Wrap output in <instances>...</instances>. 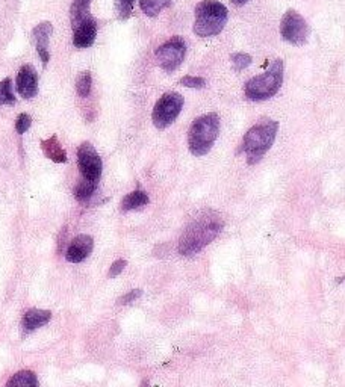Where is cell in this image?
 <instances>
[{"instance_id": "6da1fadb", "label": "cell", "mask_w": 345, "mask_h": 387, "mask_svg": "<svg viewBox=\"0 0 345 387\" xmlns=\"http://www.w3.org/2000/svg\"><path fill=\"white\" fill-rule=\"evenodd\" d=\"M223 230V221L217 213L203 212L185 229L179 241V253L191 258L209 245Z\"/></svg>"}, {"instance_id": "7a4b0ae2", "label": "cell", "mask_w": 345, "mask_h": 387, "mask_svg": "<svg viewBox=\"0 0 345 387\" xmlns=\"http://www.w3.org/2000/svg\"><path fill=\"white\" fill-rule=\"evenodd\" d=\"M279 132V122L273 120H262L251 127L239 147L238 153H246L247 164L255 165L273 147Z\"/></svg>"}, {"instance_id": "3957f363", "label": "cell", "mask_w": 345, "mask_h": 387, "mask_svg": "<svg viewBox=\"0 0 345 387\" xmlns=\"http://www.w3.org/2000/svg\"><path fill=\"white\" fill-rule=\"evenodd\" d=\"M229 20L227 8L216 0H203L195 6L194 32L200 38L218 35Z\"/></svg>"}, {"instance_id": "277c9868", "label": "cell", "mask_w": 345, "mask_h": 387, "mask_svg": "<svg viewBox=\"0 0 345 387\" xmlns=\"http://www.w3.org/2000/svg\"><path fill=\"white\" fill-rule=\"evenodd\" d=\"M220 135V117L216 112L202 115L192 121L188 132L190 152L194 156H204L209 153L212 146Z\"/></svg>"}, {"instance_id": "5b68a950", "label": "cell", "mask_w": 345, "mask_h": 387, "mask_svg": "<svg viewBox=\"0 0 345 387\" xmlns=\"http://www.w3.org/2000/svg\"><path fill=\"white\" fill-rule=\"evenodd\" d=\"M283 83V61L276 59L273 61L272 67H269L265 73L255 76L250 79L246 87L244 92L246 97L251 101H264L276 96L277 91L281 90Z\"/></svg>"}, {"instance_id": "8992f818", "label": "cell", "mask_w": 345, "mask_h": 387, "mask_svg": "<svg viewBox=\"0 0 345 387\" xmlns=\"http://www.w3.org/2000/svg\"><path fill=\"white\" fill-rule=\"evenodd\" d=\"M183 109V97L179 92H167L156 101L152 120L157 129H165L176 121Z\"/></svg>"}, {"instance_id": "52a82bcc", "label": "cell", "mask_w": 345, "mask_h": 387, "mask_svg": "<svg viewBox=\"0 0 345 387\" xmlns=\"http://www.w3.org/2000/svg\"><path fill=\"white\" fill-rule=\"evenodd\" d=\"M309 26H307L303 15L294 9L285 13L281 23V35L285 41L293 45H303L309 40Z\"/></svg>"}, {"instance_id": "ba28073f", "label": "cell", "mask_w": 345, "mask_h": 387, "mask_svg": "<svg viewBox=\"0 0 345 387\" xmlns=\"http://www.w3.org/2000/svg\"><path fill=\"white\" fill-rule=\"evenodd\" d=\"M156 61L160 67L167 71L173 73L183 62L186 55V44L182 36H173L169 41H165L160 49L155 52Z\"/></svg>"}, {"instance_id": "9c48e42d", "label": "cell", "mask_w": 345, "mask_h": 387, "mask_svg": "<svg viewBox=\"0 0 345 387\" xmlns=\"http://www.w3.org/2000/svg\"><path fill=\"white\" fill-rule=\"evenodd\" d=\"M78 167L82 178L99 183L104 164H101V157L99 156L97 150L92 147L91 143H87V141L82 143L78 148Z\"/></svg>"}, {"instance_id": "30bf717a", "label": "cell", "mask_w": 345, "mask_h": 387, "mask_svg": "<svg viewBox=\"0 0 345 387\" xmlns=\"http://www.w3.org/2000/svg\"><path fill=\"white\" fill-rule=\"evenodd\" d=\"M15 87L23 99H34L38 94V73L32 65H23L17 74Z\"/></svg>"}, {"instance_id": "8fae6325", "label": "cell", "mask_w": 345, "mask_h": 387, "mask_svg": "<svg viewBox=\"0 0 345 387\" xmlns=\"http://www.w3.org/2000/svg\"><path fill=\"white\" fill-rule=\"evenodd\" d=\"M97 36V22L94 17H88L80 22L78 26L73 27V44L78 49H87L96 41Z\"/></svg>"}, {"instance_id": "7c38bea8", "label": "cell", "mask_w": 345, "mask_h": 387, "mask_svg": "<svg viewBox=\"0 0 345 387\" xmlns=\"http://www.w3.org/2000/svg\"><path fill=\"white\" fill-rule=\"evenodd\" d=\"M92 248H94V241L90 234H79L74 238L65 251V259L71 263H80L85 260Z\"/></svg>"}, {"instance_id": "4fadbf2b", "label": "cell", "mask_w": 345, "mask_h": 387, "mask_svg": "<svg viewBox=\"0 0 345 387\" xmlns=\"http://www.w3.org/2000/svg\"><path fill=\"white\" fill-rule=\"evenodd\" d=\"M52 32H53V26L50 22H43L38 26L34 27V38H35L36 52H38L41 62L44 65H48V62L50 59L49 41H50Z\"/></svg>"}, {"instance_id": "5bb4252c", "label": "cell", "mask_w": 345, "mask_h": 387, "mask_svg": "<svg viewBox=\"0 0 345 387\" xmlns=\"http://www.w3.org/2000/svg\"><path fill=\"white\" fill-rule=\"evenodd\" d=\"M50 319H52V314L49 310L31 309L27 310L23 316V327L26 332H32V330L48 324Z\"/></svg>"}, {"instance_id": "9a60e30c", "label": "cell", "mask_w": 345, "mask_h": 387, "mask_svg": "<svg viewBox=\"0 0 345 387\" xmlns=\"http://www.w3.org/2000/svg\"><path fill=\"white\" fill-rule=\"evenodd\" d=\"M41 150L44 152V156L53 160V162L57 164L67 162V153H65V150L59 144V139L57 138V135L50 136L49 139H44L41 143Z\"/></svg>"}, {"instance_id": "2e32d148", "label": "cell", "mask_w": 345, "mask_h": 387, "mask_svg": "<svg viewBox=\"0 0 345 387\" xmlns=\"http://www.w3.org/2000/svg\"><path fill=\"white\" fill-rule=\"evenodd\" d=\"M148 204V195L144 191H134L127 194L123 200H121V211L129 212V211H136L141 209V207Z\"/></svg>"}, {"instance_id": "e0dca14e", "label": "cell", "mask_w": 345, "mask_h": 387, "mask_svg": "<svg viewBox=\"0 0 345 387\" xmlns=\"http://www.w3.org/2000/svg\"><path fill=\"white\" fill-rule=\"evenodd\" d=\"M90 5H91V0H73L71 8H70L71 27L78 26L80 22L85 20V18L91 17Z\"/></svg>"}, {"instance_id": "ac0fdd59", "label": "cell", "mask_w": 345, "mask_h": 387, "mask_svg": "<svg viewBox=\"0 0 345 387\" xmlns=\"http://www.w3.org/2000/svg\"><path fill=\"white\" fill-rule=\"evenodd\" d=\"M5 387H40V383L32 371H20L8 380Z\"/></svg>"}, {"instance_id": "d6986e66", "label": "cell", "mask_w": 345, "mask_h": 387, "mask_svg": "<svg viewBox=\"0 0 345 387\" xmlns=\"http://www.w3.org/2000/svg\"><path fill=\"white\" fill-rule=\"evenodd\" d=\"M173 0H139L141 11L150 18H155L161 14L162 9L170 8Z\"/></svg>"}, {"instance_id": "ffe728a7", "label": "cell", "mask_w": 345, "mask_h": 387, "mask_svg": "<svg viewBox=\"0 0 345 387\" xmlns=\"http://www.w3.org/2000/svg\"><path fill=\"white\" fill-rule=\"evenodd\" d=\"M96 190H97L96 182H90L87 178H80L76 188H74V197L78 198V202L87 203L88 200H91L92 195H94Z\"/></svg>"}, {"instance_id": "44dd1931", "label": "cell", "mask_w": 345, "mask_h": 387, "mask_svg": "<svg viewBox=\"0 0 345 387\" xmlns=\"http://www.w3.org/2000/svg\"><path fill=\"white\" fill-rule=\"evenodd\" d=\"M92 87V76L90 71H82L76 79V91L79 97H88Z\"/></svg>"}, {"instance_id": "7402d4cb", "label": "cell", "mask_w": 345, "mask_h": 387, "mask_svg": "<svg viewBox=\"0 0 345 387\" xmlns=\"http://www.w3.org/2000/svg\"><path fill=\"white\" fill-rule=\"evenodd\" d=\"M15 96L13 91V80L6 78L0 82V105H14Z\"/></svg>"}, {"instance_id": "603a6c76", "label": "cell", "mask_w": 345, "mask_h": 387, "mask_svg": "<svg viewBox=\"0 0 345 387\" xmlns=\"http://www.w3.org/2000/svg\"><path fill=\"white\" fill-rule=\"evenodd\" d=\"M134 3H135V0H114L115 13H117L118 18H121V20H127L130 14H132Z\"/></svg>"}, {"instance_id": "cb8c5ba5", "label": "cell", "mask_w": 345, "mask_h": 387, "mask_svg": "<svg viewBox=\"0 0 345 387\" xmlns=\"http://www.w3.org/2000/svg\"><path fill=\"white\" fill-rule=\"evenodd\" d=\"M179 83L182 85V87L192 88V90H202L206 87V80L200 76H185L179 80Z\"/></svg>"}, {"instance_id": "d4e9b609", "label": "cell", "mask_w": 345, "mask_h": 387, "mask_svg": "<svg viewBox=\"0 0 345 387\" xmlns=\"http://www.w3.org/2000/svg\"><path fill=\"white\" fill-rule=\"evenodd\" d=\"M251 56L248 53H233L232 56V64L233 67H235V70H244L247 69L248 65L251 64Z\"/></svg>"}, {"instance_id": "484cf974", "label": "cell", "mask_w": 345, "mask_h": 387, "mask_svg": "<svg viewBox=\"0 0 345 387\" xmlns=\"http://www.w3.org/2000/svg\"><path fill=\"white\" fill-rule=\"evenodd\" d=\"M32 125V118L29 114H20L18 115V118L15 120V132L18 135H23L26 134L27 130H29Z\"/></svg>"}, {"instance_id": "4316f807", "label": "cell", "mask_w": 345, "mask_h": 387, "mask_svg": "<svg viewBox=\"0 0 345 387\" xmlns=\"http://www.w3.org/2000/svg\"><path fill=\"white\" fill-rule=\"evenodd\" d=\"M141 295H143V290H141V289H134V290L127 292L126 295H123L121 298H118L117 303L121 304V306H126V304L134 303V301H136Z\"/></svg>"}, {"instance_id": "83f0119b", "label": "cell", "mask_w": 345, "mask_h": 387, "mask_svg": "<svg viewBox=\"0 0 345 387\" xmlns=\"http://www.w3.org/2000/svg\"><path fill=\"white\" fill-rule=\"evenodd\" d=\"M126 265H127V262L123 260V259L115 260L113 263V267H111V269H109V277L114 279V277L120 276V272H123V269L126 268Z\"/></svg>"}, {"instance_id": "f1b7e54d", "label": "cell", "mask_w": 345, "mask_h": 387, "mask_svg": "<svg viewBox=\"0 0 345 387\" xmlns=\"http://www.w3.org/2000/svg\"><path fill=\"white\" fill-rule=\"evenodd\" d=\"M232 2L235 5H238V6H244L248 2V0H232Z\"/></svg>"}, {"instance_id": "f546056e", "label": "cell", "mask_w": 345, "mask_h": 387, "mask_svg": "<svg viewBox=\"0 0 345 387\" xmlns=\"http://www.w3.org/2000/svg\"><path fill=\"white\" fill-rule=\"evenodd\" d=\"M141 387H150V384H148V381H143Z\"/></svg>"}]
</instances>
